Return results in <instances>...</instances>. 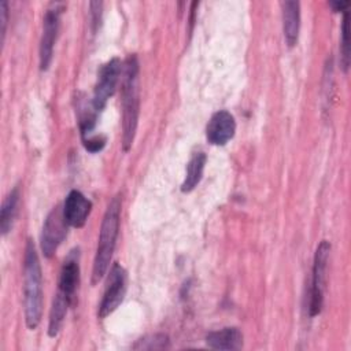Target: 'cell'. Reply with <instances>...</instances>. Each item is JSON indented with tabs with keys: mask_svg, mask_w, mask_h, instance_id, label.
I'll return each mask as SVG.
<instances>
[{
	"mask_svg": "<svg viewBox=\"0 0 351 351\" xmlns=\"http://www.w3.org/2000/svg\"><path fill=\"white\" fill-rule=\"evenodd\" d=\"M119 75L121 60L118 58H112L100 67L92 97V106L97 112H100L106 107L108 99L115 93Z\"/></svg>",
	"mask_w": 351,
	"mask_h": 351,
	"instance_id": "5",
	"label": "cell"
},
{
	"mask_svg": "<svg viewBox=\"0 0 351 351\" xmlns=\"http://www.w3.org/2000/svg\"><path fill=\"white\" fill-rule=\"evenodd\" d=\"M206 160H207V156L204 152L199 151V152H195L188 165H186V174H185V180L181 185V191L182 192H191L193 191L197 184L200 182L202 177H203V171H204V166H206Z\"/></svg>",
	"mask_w": 351,
	"mask_h": 351,
	"instance_id": "15",
	"label": "cell"
},
{
	"mask_svg": "<svg viewBox=\"0 0 351 351\" xmlns=\"http://www.w3.org/2000/svg\"><path fill=\"white\" fill-rule=\"evenodd\" d=\"M169 339L165 335H155L148 339H141L134 346V348H145V350H155V348H167Z\"/></svg>",
	"mask_w": 351,
	"mask_h": 351,
	"instance_id": "18",
	"label": "cell"
},
{
	"mask_svg": "<svg viewBox=\"0 0 351 351\" xmlns=\"http://www.w3.org/2000/svg\"><path fill=\"white\" fill-rule=\"evenodd\" d=\"M90 12H92V15H93V18H92V22H93V25H97V22L100 21V11H101V3L100 1H92L90 4Z\"/></svg>",
	"mask_w": 351,
	"mask_h": 351,
	"instance_id": "21",
	"label": "cell"
},
{
	"mask_svg": "<svg viewBox=\"0 0 351 351\" xmlns=\"http://www.w3.org/2000/svg\"><path fill=\"white\" fill-rule=\"evenodd\" d=\"M121 197L114 196L107 206V210L103 217L100 236L97 243L96 255L93 259V269H92V284H97L110 267V262L115 250L119 222H121Z\"/></svg>",
	"mask_w": 351,
	"mask_h": 351,
	"instance_id": "3",
	"label": "cell"
},
{
	"mask_svg": "<svg viewBox=\"0 0 351 351\" xmlns=\"http://www.w3.org/2000/svg\"><path fill=\"white\" fill-rule=\"evenodd\" d=\"M348 14L344 12L343 23H341V40H340V55H341V67L344 71L348 70L350 66V41H348Z\"/></svg>",
	"mask_w": 351,
	"mask_h": 351,
	"instance_id": "17",
	"label": "cell"
},
{
	"mask_svg": "<svg viewBox=\"0 0 351 351\" xmlns=\"http://www.w3.org/2000/svg\"><path fill=\"white\" fill-rule=\"evenodd\" d=\"M206 343L214 350H239L243 346V335L237 328H223L210 332L206 336Z\"/></svg>",
	"mask_w": 351,
	"mask_h": 351,
	"instance_id": "13",
	"label": "cell"
},
{
	"mask_svg": "<svg viewBox=\"0 0 351 351\" xmlns=\"http://www.w3.org/2000/svg\"><path fill=\"white\" fill-rule=\"evenodd\" d=\"M329 5L335 12L337 11H347V7L350 5V1H330Z\"/></svg>",
	"mask_w": 351,
	"mask_h": 351,
	"instance_id": "22",
	"label": "cell"
},
{
	"mask_svg": "<svg viewBox=\"0 0 351 351\" xmlns=\"http://www.w3.org/2000/svg\"><path fill=\"white\" fill-rule=\"evenodd\" d=\"M23 293H25V319L29 329H36L43 314V277L38 255L32 240H27L23 263Z\"/></svg>",
	"mask_w": 351,
	"mask_h": 351,
	"instance_id": "2",
	"label": "cell"
},
{
	"mask_svg": "<svg viewBox=\"0 0 351 351\" xmlns=\"http://www.w3.org/2000/svg\"><path fill=\"white\" fill-rule=\"evenodd\" d=\"M126 271L119 263H114L110 269L107 285L99 306V317L106 318L110 315L123 300L126 293Z\"/></svg>",
	"mask_w": 351,
	"mask_h": 351,
	"instance_id": "7",
	"label": "cell"
},
{
	"mask_svg": "<svg viewBox=\"0 0 351 351\" xmlns=\"http://www.w3.org/2000/svg\"><path fill=\"white\" fill-rule=\"evenodd\" d=\"M63 11L62 4H52L45 12L43 34L40 41V69L47 70L53 55V45L59 32V19Z\"/></svg>",
	"mask_w": 351,
	"mask_h": 351,
	"instance_id": "8",
	"label": "cell"
},
{
	"mask_svg": "<svg viewBox=\"0 0 351 351\" xmlns=\"http://www.w3.org/2000/svg\"><path fill=\"white\" fill-rule=\"evenodd\" d=\"M18 202H19V189L15 186L5 196L0 208V230L3 236H5L12 229L16 211H18Z\"/></svg>",
	"mask_w": 351,
	"mask_h": 351,
	"instance_id": "16",
	"label": "cell"
},
{
	"mask_svg": "<svg viewBox=\"0 0 351 351\" xmlns=\"http://www.w3.org/2000/svg\"><path fill=\"white\" fill-rule=\"evenodd\" d=\"M122 147L129 151L138 121L140 99H138V60L136 55H129L123 63L122 78Z\"/></svg>",
	"mask_w": 351,
	"mask_h": 351,
	"instance_id": "1",
	"label": "cell"
},
{
	"mask_svg": "<svg viewBox=\"0 0 351 351\" xmlns=\"http://www.w3.org/2000/svg\"><path fill=\"white\" fill-rule=\"evenodd\" d=\"M282 29L284 38L288 47H293L298 43L300 29V3L299 1H282Z\"/></svg>",
	"mask_w": 351,
	"mask_h": 351,
	"instance_id": "12",
	"label": "cell"
},
{
	"mask_svg": "<svg viewBox=\"0 0 351 351\" xmlns=\"http://www.w3.org/2000/svg\"><path fill=\"white\" fill-rule=\"evenodd\" d=\"M7 19H8V12H7V1H0V21H1V43L4 41L5 37V27H7Z\"/></svg>",
	"mask_w": 351,
	"mask_h": 351,
	"instance_id": "20",
	"label": "cell"
},
{
	"mask_svg": "<svg viewBox=\"0 0 351 351\" xmlns=\"http://www.w3.org/2000/svg\"><path fill=\"white\" fill-rule=\"evenodd\" d=\"M67 226L63 210L59 206L53 207L47 215L41 232V251L45 258H52L55 255L58 247L66 239Z\"/></svg>",
	"mask_w": 351,
	"mask_h": 351,
	"instance_id": "6",
	"label": "cell"
},
{
	"mask_svg": "<svg viewBox=\"0 0 351 351\" xmlns=\"http://www.w3.org/2000/svg\"><path fill=\"white\" fill-rule=\"evenodd\" d=\"M330 244L326 240H322L315 250L314 263H313V276L311 285L308 291V314L315 317L321 313L324 304V292L326 284V265L329 259Z\"/></svg>",
	"mask_w": 351,
	"mask_h": 351,
	"instance_id": "4",
	"label": "cell"
},
{
	"mask_svg": "<svg viewBox=\"0 0 351 351\" xmlns=\"http://www.w3.org/2000/svg\"><path fill=\"white\" fill-rule=\"evenodd\" d=\"M234 132V117L226 110H219L211 115L206 128V137L213 145H225L233 138Z\"/></svg>",
	"mask_w": 351,
	"mask_h": 351,
	"instance_id": "9",
	"label": "cell"
},
{
	"mask_svg": "<svg viewBox=\"0 0 351 351\" xmlns=\"http://www.w3.org/2000/svg\"><path fill=\"white\" fill-rule=\"evenodd\" d=\"M69 306H71V303L69 302V299L62 293V292H56L53 300H52V306L49 310V319H48V335L51 337L58 336V333L62 329L63 321L66 318L67 314V308Z\"/></svg>",
	"mask_w": 351,
	"mask_h": 351,
	"instance_id": "14",
	"label": "cell"
},
{
	"mask_svg": "<svg viewBox=\"0 0 351 351\" xmlns=\"http://www.w3.org/2000/svg\"><path fill=\"white\" fill-rule=\"evenodd\" d=\"M62 210L64 221L69 226L82 228L90 214L92 202L80 191L73 189L66 196Z\"/></svg>",
	"mask_w": 351,
	"mask_h": 351,
	"instance_id": "10",
	"label": "cell"
},
{
	"mask_svg": "<svg viewBox=\"0 0 351 351\" xmlns=\"http://www.w3.org/2000/svg\"><path fill=\"white\" fill-rule=\"evenodd\" d=\"M78 284H80V251L77 248L70 251V254L63 262L58 291L62 292L73 304L75 302Z\"/></svg>",
	"mask_w": 351,
	"mask_h": 351,
	"instance_id": "11",
	"label": "cell"
},
{
	"mask_svg": "<svg viewBox=\"0 0 351 351\" xmlns=\"http://www.w3.org/2000/svg\"><path fill=\"white\" fill-rule=\"evenodd\" d=\"M84 145L89 152H97L100 149H103V147L106 145V138L101 136H95V137H88L84 138Z\"/></svg>",
	"mask_w": 351,
	"mask_h": 351,
	"instance_id": "19",
	"label": "cell"
}]
</instances>
